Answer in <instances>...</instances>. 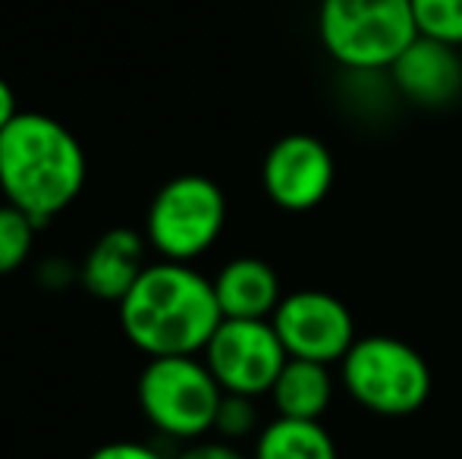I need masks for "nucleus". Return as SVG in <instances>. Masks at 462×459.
<instances>
[{
  "mask_svg": "<svg viewBox=\"0 0 462 459\" xmlns=\"http://www.w3.org/2000/svg\"><path fill=\"white\" fill-rule=\"evenodd\" d=\"M88 161L67 123L19 111L0 133V192L6 205L48 227L86 189Z\"/></svg>",
  "mask_w": 462,
  "mask_h": 459,
  "instance_id": "f257e3e1",
  "label": "nucleus"
},
{
  "mask_svg": "<svg viewBox=\"0 0 462 459\" xmlns=\"http://www.w3.org/2000/svg\"><path fill=\"white\" fill-rule=\"evenodd\" d=\"M116 308L126 340L148 359L201 355L224 321L214 283L177 262L148 264Z\"/></svg>",
  "mask_w": 462,
  "mask_h": 459,
  "instance_id": "f03ea898",
  "label": "nucleus"
},
{
  "mask_svg": "<svg viewBox=\"0 0 462 459\" xmlns=\"http://www.w3.org/2000/svg\"><path fill=\"white\" fill-rule=\"evenodd\" d=\"M419 38L412 0H321L318 41L346 73H387Z\"/></svg>",
  "mask_w": 462,
  "mask_h": 459,
  "instance_id": "7ed1b4c3",
  "label": "nucleus"
},
{
  "mask_svg": "<svg viewBox=\"0 0 462 459\" xmlns=\"http://www.w3.org/2000/svg\"><path fill=\"white\" fill-rule=\"evenodd\" d=\"M340 384L353 403L381 418L415 416L431 399L434 374L412 344L387 334H368L340 362Z\"/></svg>",
  "mask_w": 462,
  "mask_h": 459,
  "instance_id": "20e7f679",
  "label": "nucleus"
},
{
  "mask_svg": "<svg viewBox=\"0 0 462 459\" xmlns=\"http://www.w3.org/2000/svg\"><path fill=\"white\" fill-rule=\"evenodd\" d=\"M142 416L173 441H201L214 431L224 390L199 355L148 359L135 384Z\"/></svg>",
  "mask_w": 462,
  "mask_h": 459,
  "instance_id": "39448f33",
  "label": "nucleus"
},
{
  "mask_svg": "<svg viewBox=\"0 0 462 459\" xmlns=\"http://www.w3.org/2000/svg\"><path fill=\"white\" fill-rule=\"evenodd\" d=\"M226 224V196L211 177L180 173L154 192L145 215L148 249L161 262L192 264L220 239Z\"/></svg>",
  "mask_w": 462,
  "mask_h": 459,
  "instance_id": "423d86ee",
  "label": "nucleus"
},
{
  "mask_svg": "<svg viewBox=\"0 0 462 459\" xmlns=\"http://www.w3.org/2000/svg\"><path fill=\"white\" fill-rule=\"evenodd\" d=\"M201 359L224 393L258 399L271 393L290 355L271 321L224 318L208 340Z\"/></svg>",
  "mask_w": 462,
  "mask_h": 459,
  "instance_id": "0eeeda50",
  "label": "nucleus"
},
{
  "mask_svg": "<svg viewBox=\"0 0 462 459\" xmlns=\"http://www.w3.org/2000/svg\"><path fill=\"white\" fill-rule=\"evenodd\" d=\"M271 325L290 359L321 362V365H340L359 340L349 306L324 289L286 293Z\"/></svg>",
  "mask_w": 462,
  "mask_h": 459,
  "instance_id": "6e6552de",
  "label": "nucleus"
},
{
  "mask_svg": "<svg viewBox=\"0 0 462 459\" xmlns=\"http://www.w3.org/2000/svg\"><path fill=\"white\" fill-rule=\"evenodd\" d=\"M337 179V164L330 148L318 135L290 133L268 148L262 164L264 196L280 211L302 215L330 196Z\"/></svg>",
  "mask_w": 462,
  "mask_h": 459,
  "instance_id": "1a4fd4ad",
  "label": "nucleus"
},
{
  "mask_svg": "<svg viewBox=\"0 0 462 459\" xmlns=\"http://www.w3.org/2000/svg\"><path fill=\"white\" fill-rule=\"evenodd\" d=\"M387 76L400 98L419 107H447L462 95V54L459 48L419 35L396 57Z\"/></svg>",
  "mask_w": 462,
  "mask_h": 459,
  "instance_id": "9d476101",
  "label": "nucleus"
},
{
  "mask_svg": "<svg viewBox=\"0 0 462 459\" xmlns=\"http://www.w3.org/2000/svg\"><path fill=\"white\" fill-rule=\"evenodd\" d=\"M148 239L139 230L114 227L95 239L86 262L79 268V280L88 296L101 302L120 306L129 296V289L139 283V277L148 268Z\"/></svg>",
  "mask_w": 462,
  "mask_h": 459,
  "instance_id": "9b49d317",
  "label": "nucleus"
},
{
  "mask_svg": "<svg viewBox=\"0 0 462 459\" xmlns=\"http://www.w3.org/2000/svg\"><path fill=\"white\" fill-rule=\"evenodd\" d=\"M211 283L220 315L233 321H271L283 299L277 271L252 255L226 262Z\"/></svg>",
  "mask_w": 462,
  "mask_h": 459,
  "instance_id": "f8f14e48",
  "label": "nucleus"
},
{
  "mask_svg": "<svg viewBox=\"0 0 462 459\" xmlns=\"http://www.w3.org/2000/svg\"><path fill=\"white\" fill-rule=\"evenodd\" d=\"M268 397L280 418L321 422L324 412L334 403V374H330V365L290 359Z\"/></svg>",
  "mask_w": 462,
  "mask_h": 459,
  "instance_id": "ddd939ff",
  "label": "nucleus"
},
{
  "mask_svg": "<svg viewBox=\"0 0 462 459\" xmlns=\"http://www.w3.org/2000/svg\"><path fill=\"white\" fill-rule=\"evenodd\" d=\"M252 459H340V450L321 422L277 416L255 435Z\"/></svg>",
  "mask_w": 462,
  "mask_h": 459,
  "instance_id": "4468645a",
  "label": "nucleus"
},
{
  "mask_svg": "<svg viewBox=\"0 0 462 459\" xmlns=\"http://www.w3.org/2000/svg\"><path fill=\"white\" fill-rule=\"evenodd\" d=\"M42 230L29 215L13 205H0V277L16 274L32 255L35 233Z\"/></svg>",
  "mask_w": 462,
  "mask_h": 459,
  "instance_id": "2eb2a0df",
  "label": "nucleus"
},
{
  "mask_svg": "<svg viewBox=\"0 0 462 459\" xmlns=\"http://www.w3.org/2000/svg\"><path fill=\"white\" fill-rule=\"evenodd\" d=\"M412 13L421 38L462 48V0H412Z\"/></svg>",
  "mask_w": 462,
  "mask_h": 459,
  "instance_id": "dca6fc26",
  "label": "nucleus"
},
{
  "mask_svg": "<svg viewBox=\"0 0 462 459\" xmlns=\"http://www.w3.org/2000/svg\"><path fill=\"white\" fill-rule=\"evenodd\" d=\"M258 431V406L252 397H236V393H224L220 399L217 418H214V435H220V441H243Z\"/></svg>",
  "mask_w": 462,
  "mask_h": 459,
  "instance_id": "f3484780",
  "label": "nucleus"
},
{
  "mask_svg": "<svg viewBox=\"0 0 462 459\" xmlns=\"http://www.w3.org/2000/svg\"><path fill=\"white\" fill-rule=\"evenodd\" d=\"M86 459H167L158 447L142 441H110L92 450Z\"/></svg>",
  "mask_w": 462,
  "mask_h": 459,
  "instance_id": "a211bd4d",
  "label": "nucleus"
},
{
  "mask_svg": "<svg viewBox=\"0 0 462 459\" xmlns=\"http://www.w3.org/2000/svg\"><path fill=\"white\" fill-rule=\"evenodd\" d=\"M173 459H252V456H245L243 450L236 447V444H230V441H192V444H186L183 450H180Z\"/></svg>",
  "mask_w": 462,
  "mask_h": 459,
  "instance_id": "6ab92c4d",
  "label": "nucleus"
},
{
  "mask_svg": "<svg viewBox=\"0 0 462 459\" xmlns=\"http://www.w3.org/2000/svg\"><path fill=\"white\" fill-rule=\"evenodd\" d=\"M19 116V105H16V92L10 88V82L0 76V133L10 126Z\"/></svg>",
  "mask_w": 462,
  "mask_h": 459,
  "instance_id": "aec40b11",
  "label": "nucleus"
}]
</instances>
